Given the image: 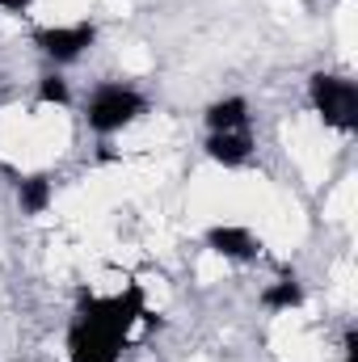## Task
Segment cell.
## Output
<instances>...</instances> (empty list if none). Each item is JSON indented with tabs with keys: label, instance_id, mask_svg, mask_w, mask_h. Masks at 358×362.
<instances>
[{
	"label": "cell",
	"instance_id": "cell-1",
	"mask_svg": "<svg viewBox=\"0 0 358 362\" xmlns=\"http://www.w3.org/2000/svg\"><path fill=\"white\" fill-rule=\"evenodd\" d=\"M139 308H144L139 286H131L127 295H114L105 303L89 299L81 308L76 329H72V362H114L122 337H127V329L139 316Z\"/></svg>",
	"mask_w": 358,
	"mask_h": 362
},
{
	"label": "cell",
	"instance_id": "cell-2",
	"mask_svg": "<svg viewBox=\"0 0 358 362\" xmlns=\"http://www.w3.org/2000/svg\"><path fill=\"white\" fill-rule=\"evenodd\" d=\"M144 110V97L127 85H101L89 101V127L93 131H118Z\"/></svg>",
	"mask_w": 358,
	"mask_h": 362
},
{
	"label": "cell",
	"instance_id": "cell-3",
	"mask_svg": "<svg viewBox=\"0 0 358 362\" xmlns=\"http://www.w3.org/2000/svg\"><path fill=\"white\" fill-rule=\"evenodd\" d=\"M312 97H316V110L325 114L329 127H342V131L354 127V114H358L354 81H342V76H312Z\"/></svg>",
	"mask_w": 358,
	"mask_h": 362
},
{
	"label": "cell",
	"instance_id": "cell-4",
	"mask_svg": "<svg viewBox=\"0 0 358 362\" xmlns=\"http://www.w3.org/2000/svg\"><path fill=\"white\" fill-rule=\"evenodd\" d=\"M89 42H93V25H85V21L72 25V30H42L38 34V47L55 59H76Z\"/></svg>",
	"mask_w": 358,
	"mask_h": 362
},
{
	"label": "cell",
	"instance_id": "cell-5",
	"mask_svg": "<svg viewBox=\"0 0 358 362\" xmlns=\"http://www.w3.org/2000/svg\"><path fill=\"white\" fill-rule=\"evenodd\" d=\"M207 152H211L215 160H224V165H241V160H249V152H253L249 127H241V131H211Z\"/></svg>",
	"mask_w": 358,
	"mask_h": 362
},
{
	"label": "cell",
	"instance_id": "cell-6",
	"mask_svg": "<svg viewBox=\"0 0 358 362\" xmlns=\"http://www.w3.org/2000/svg\"><path fill=\"white\" fill-rule=\"evenodd\" d=\"M211 245L224 253V257H253L258 245L245 228H211Z\"/></svg>",
	"mask_w": 358,
	"mask_h": 362
},
{
	"label": "cell",
	"instance_id": "cell-7",
	"mask_svg": "<svg viewBox=\"0 0 358 362\" xmlns=\"http://www.w3.org/2000/svg\"><path fill=\"white\" fill-rule=\"evenodd\" d=\"M207 122H211V131H241L245 127V101L241 97H228V101L211 105Z\"/></svg>",
	"mask_w": 358,
	"mask_h": 362
},
{
	"label": "cell",
	"instance_id": "cell-8",
	"mask_svg": "<svg viewBox=\"0 0 358 362\" xmlns=\"http://www.w3.org/2000/svg\"><path fill=\"white\" fill-rule=\"evenodd\" d=\"M47 198H51V181H47V177L21 181V206H25L30 215H38V211L47 206Z\"/></svg>",
	"mask_w": 358,
	"mask_h": 362
},
{
	"label": "cell",
	"instance_id": "cell-9",
	"mask_svg": "<svg viewBox=\"0 0 358 362\" xmlns=\"http://www.w3.org/2000/svg\"><path fill=\"white\" fill-rule=\"evenodd\" d=\"M299 295H304V291H299V282H295V278H282L278 286H270L262 299H266V308H295V303H299Z\"/></svg>",
	"mask_w": 358,
	"mask_h": 362
},
{
	"label": "cell",
	"instance_id": "cell-10",
	"mask_svg": "<svg viewBox=\"0 0 358 362\" xmlns=\"http://www.w3.org/2000/svg\"><path fill=\"white\" fill-rule=\"evenodd\" d=\"M64 97H68V85L59 76H47L42 81V101H64Z\"/></svg>",
	"mask_w": 358,
	"mask_h": 362
},
{
	"label": "cell",
	"instance_id": "cell-11",
	"mask_svg": "<svg viewBox=\"0 0 358 362\" xmlns=\"http://www.w3.org/2000/svg\"><path fill=\"white\" fill-rule=\"evenodd\" d=\"M25 4H30V0H0V8H13V13H21Z\"/></svg>",
	"mask_w": 358,
	"mask_h": 362
},
{
	"label": "cell",
	"instance_id": "cell-12",
	"mask_svg": "<svg viewBox=\"0 0 358 362\" xmlns=\"http://www.w3.org/2000/svg\"><path fill=\"white\" fill-rule=\"evenodd\" d=\"M346 350H350V354H346V362H354V358H358V341H354V333H350V341H346Z\"/></svg>",
	"mask_w": 358,
	"mask_h": 362
}]
</instances>
